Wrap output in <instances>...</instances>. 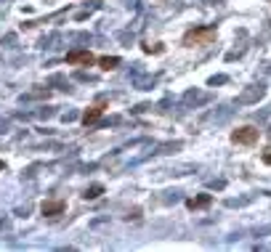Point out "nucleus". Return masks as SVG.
<instances>
[{"mask_svg": "<svg viewBox=\"0 0 271 252\" xmlns=\"http://www.w3.org/2000/svg\"><path fill=\"white\" fill-rule=\"evenodd\" d=\"M216 27H192V29H186V35H184V45L186 48H194V45H210L216 40Z\"/></svg>", "mask_w": 271, "mask_h": 252, "instance_id": "obj_1", "label": "nucleus"}, {"mask_svg": "<svg viewBox=\"0 0 271 252\" xmlns=\"http://www.w3.org/2000/svg\"><path fill=\"white\" fill-rule=\"evenodd\" d=\"M258 141H261V130L253 128V125H242V128L231 130V143L237 146H255Z\"/></svg>", "mask_w": 271, "mask_h": 252, "instance_id": "obj_2", "label": "nucleus"}, {"mask_svg": "<svg viewBox=\"0 0 271 252\" xmlns=\"http://www.w3.org/2000/svg\"><path fill=\"white\" fill-rule=\"evenodd\" d=\"M99 59L91 51H69L67 53V64L69 66H93Z\"/></svg>", "mask_w": 271, "mask_h": 252, "instance_id": "obj_3", "label": "nucleus"}, {"mask_svg": "<svg viewBox=\"0 0 271 252\" xmlns=\"http://www.w3.org/2000/svg\"><path fill=\"white\" fill-rule=\"evenodd\" d=\"M104 109H107V101L99 98L93 106H88V109H85V114H82V125H85V128H88V125H96V122L101 120Z\"/></svg>", "mask_w": 271, "mask_h": 252, "instance_id": "obj_4", "label": "nucleus"}, {"mask_svg": "<svg viewBox=\"0 0 271 252\" xmlns=\"http://www.w3.org/2000/svg\"><path fill=\"white\" fill-rule=\"evenodd\" d=\"M64 210H67V202L64 199H45L40 204V212L45 218H58V215H64Z\"/></svg>", "mask_w": 271, "mask_h": 252, "instance_id": "obj_5", "label": "nucleus"}, {"mask_svg": "<svg viewBox=\"0 0 271 252\" xmlns=\"http://www.w3.org/2000/svg\"><path fill=\"white\" fill-rule=\"evenodd\" d=\"M210 202H213L210 194H199V197H194V199L186 202V207H189V210H202V207H210Z\"/></svg>", "mask_w": 271, "mask_h": 252, "instance_id": "obj_6", "label": "nucleus"}, {"mask_svg": "<svg viewBox=\"0 0 271 252\" xmlns=\"http://www.w3.org/2000/svg\"><path fill=\"white\" fill-rule=\"evenodd\" d=\"M96 64L101 66L104 72H112V69H117V66H120V59H117V56H101Z\"/></svg>", "mask_w": 271, "mask_h": 252, "instance_id": "obj_7", "label": "nucleus"}, {"mask_svg": "<svg viewBox=\"0 0 271 252\" xmlns=\"http://www.w3.org/2000/svg\"><path fill=\"white\" fill-rule=\"evenodd\" d=\"M101 194H104V186H99V183H96V186L85 189V194H82V199H99Z\"/></svg>", "mask_w": 271, "mask_h": 252, "instance_id": "obj_8", "label": "nucleus"}, {"mask_svg": "<svg viewBox=\"0 0 271 252\" xmlns=\"http://www.w3.org/2000/svg\"><path fill=\"white\" fill-rule=\"evenodd\" d=\"M263 165H271V149H266V152H263Z\"/></svg>", "mask_w": 271, "mask_h": 252, "instance_id": "obj_9", "label": "nucleus"}, {"mask_svg": "<svg viewBox=\"0 0 271 252\" xmlns=\"http://www.w3.org/2000/svg\"><path fill=\"white\" fill-rule=\"evenodd\" d=\"M0 170H3V162H0Z\"/></svg>", "mask_w": 271, "mask_h": 252, "instance_id": "obj_10", "label": "nucleus"}, {"mask_svg": "<svg viewBox=\"0 0 271 252\" xmlns=\"http://www.w3.org/2000/svg\"><path fill=\"white\" fill-rule=\"evenodd\" d=\"M266 3H271V0H266Z\"/></svg>", "mask_w": 271, "mask_h": 252, "instance_id": "obj_11", "label": "nucleus"}]
</instances>
